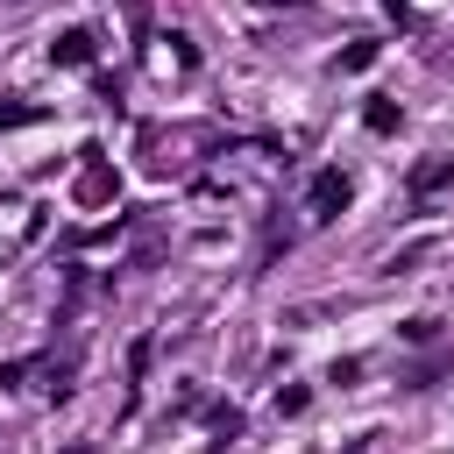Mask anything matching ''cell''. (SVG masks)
<instances>
[{"instance_id":"5","label":"cell","mask_w":454,"mask_h":454,"mask_svg":"<svg viewBox=\"0 0 454 454\" xmlns=\"http://www.w3.org/2000/svg\"><path fill=\"white\" fill-rule=\"evenodd\" d=\"M362 106H369V114H362V121H369V135H390V128L404 121V114H397V106H390L383 92H376V99H362Z\"/></svg>"},{"instance_id":"7","label":"cell","mask_w":454,"mask_h":454,"mask_svg":"<svg viewBox=\"0 0 454 454\" xmlns=\"http://www.w3.org/2000/svg\"><path fill=\"white\" fill-rule=\"evenodd\" d=\"M28 121H43V106H21V99L0 106V128H28Z\"/></svg>"},{"instance_id":"1","label":"cell","mask_w":454,"mask_h":454,"mask_svg":"<svg viewBox=\"0 0 454 454\" xmlns=\"http://www.w3.org/2000/svg\"><path fill=\"white\" fill-rule=\"evenodd\" d=\"M85 163H92V170L78 177V206H106V199H114V170H106L99 149H85Z\"/></svg>"},{"instance_id":"6","label":"cell","mask_w":454,"mask_h":454,"mask_svg":"<svg viewBox=\"0 0 454 454\" xmlns=\"http://www.w3.org/2000/svg\"><path fill=\"white\" fill-rule=\"evenodd\" d=\"M369 64H376V43H348L340 50V71H369Z\"/></svg>"},{"instance_id":"4","label":"cell","mask_w":454,"mask_h":454,"mask_svg":"<svg viewBox=\"0 0 454 454\" xmlns=\"http://www.w3.org/2000/svg\"><path fill=\"white\" fill-rule=\"evenodd\" d=\"M447 177H454V156H426V163L411 170V199H426V192H440Z\"/></svg>"},{"instance_id":"3","label":"cell","mask_w":454,"mask_h":454,"mask_svg":"<svg viewBox=\"0 0 454 454\" xmlns=\"http://www.w3.org/2000/svg\"><path fill=\"white\" fill-rule=\"evenodd\" d=\"M50 64H64V71H78V64H92V35H85V28H64V35L50 43Z\"/></svg>"},{"instance_id":"2","label":"cell","mask_w":454,"mask_h":454,"mask_svg":"<svg viewBox=\"0 0 454 454\" xmlns=\"http://www.w3.org/2000/svg\"><path fill=\"white\" fill-rule=\"evenodd\" d=\"M340 206H348V177L340 170H319L312 177V220H333Z\"/></svg>"}]
</instances>
